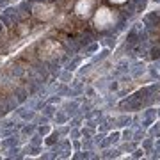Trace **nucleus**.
I'll return each instance as SVG.
<instances>
[{
	"mask_svg": "<svg viewBox=\"0 0 160 160\" xmlns=\"http://www.w3.org/2000/svg\"><path fill=\"white\" fill-rule=\"evenodd\" d=\"M116 22H118V14L112 9H109V7H100L94 12V27L100 30L112 29L116 25Z\"/></svg>",
	"mask_w": 160,
	"mask_h": 160,
	"instance_id": "1",
	"label": "nucleus"
},
{
	"mask_svg": "<svg viewBox=\"0 0 160 160\" xmlns=\"http://www.w3.org/2000/svg\"><path fill=\"white\" fill-rule=\"evenodd\" d=\"M32 14H34L39 22H46V20L53 18L55 7L52 6V4H46V2H38V4L32 6Z\"/></svg>",
	"mask_w": 160,
	"mask_h": 160,
	"instance_id": "2",
	"label": "nucleus"
},
{
	"mask_svg": "<svg viewBox=\"0 0 160 160\" xmlns=\"http://www.w3.org/2000/svg\"><path fill=\"white\" fill-rule=\"evenodd\" d=\"M92 6H94L92 0H78L77 6H75V12L82 18H87L92 12Z\"/></svg>",
	"mask_w": 160,
	"mask_h": 160,
	"instance_id": "3",
	"label": "nucleus"
},
{
	"mask_svg": "<svg viewBox=\"0 0 160 160\" xmlns=\"http://www.w3.org/2000/svg\"><path fill=\"white\" fill-rule=\"evenodd\" d=\"M110 4H114V6H121V4H125V2H128V0H109Z\"/></svg>",
	"mask_w": 160,
	"mask_h": 160,
	"instance_id": "4",
	"label": "nucleus"
}]
</instances>
